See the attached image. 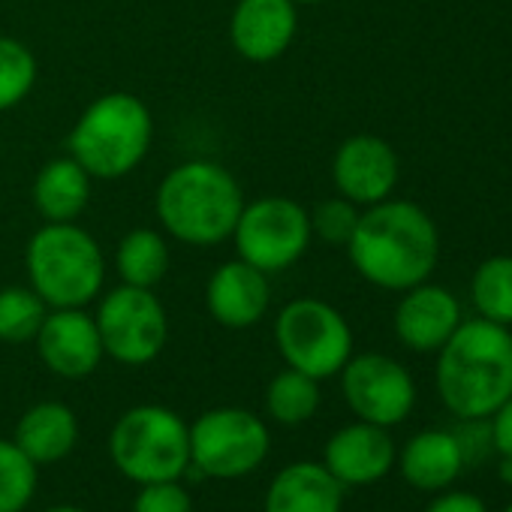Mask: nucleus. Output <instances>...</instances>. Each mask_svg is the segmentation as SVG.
I'll use <instances>...</instances> for the list:
<instances>
[{"instance_id": "f257e3e1", "label": "nucleus", "mask_w": 512, "mask_h": 512, "mask_svg": "<svg viewBox=\"0 0 512 512\" xmlns=\"http://www.w3.org/2000/svg\"><path fill=\"white\" fill-rule=\"evenodd\" d=\"M347 256L371 287L404 293L437 269L440 232L422 205L389 196L359 214Z\"/></svg>"}, {"instance_id": "f03ea898", "label": "nucleus", "mask_w": 512, "mask_h": 512, "mask_svg": "<svg viewBox=\"0 0 512 512\" xmlns=\"http://www.w3.org/2000/svg\"><path fill=\"white\" fill-rule=\"evenodd\" d=\"M434 383L455 419H491L512 395V332L491 320H461L437 350Z\"/></svg>"}, {"instance_id": "7ed1b4c3", "label": "nucleus", "mask_w": 512, "mask_h": 512, "mask_svg": "<svg viewBox=\"0 0 512 512\" xmlns=\"http://www.w3.org/2000/svg\"><path fill=\"white\" fill-rule=\"evenodd\" d=\"M244 208L238 178L214 160H187L163 175L154 211L163 232L190 247H214L232 238Z\"/></svg>"}, {"instance_id": "20e7f679", "label": "nucleus", "mask_w": 512, "mask_h": 512, "mask_svg": "<svg viewBox=\"0 0 512 512\" xmlns=\"http://www.w3.org/2000/svg\"><path fill=\"white\" fill-rule=\"evenodd\" d=\"M151 139V109L136 94L112 91L85 106L67 148L94 181H118L148 157Z\"/></svg>"}, {"instance_id": "39448f33", "label": "nucleus", "mask_w": 512, "mask_h": 512, "mask_svg": "<svg viewBox=\"0 0 512 512\" xmlns=\"http://www.w3.org/2000/svg\"><path fill=\"white\" fill-rule=\"evenodd\" d=\"M28 287L49 308H85L106 281V256L97 238L73 223H43L25 247Z\"/></svg>"}, {"instance_id": "423d86ee", "label": "nucleus", "mask_w": 512, "mask_h": 512, "mask_svg": "<svg viewBox=\"0 0 512 512\" xmlns=\"http://www.w3.org/2000/svg\"><path fill=\"white\" fill-rule=\"evenodd\" d=\"M109 455L136 485L181 479L190 470V425L160 404L130 407L112 425Z\"/></svg>"}, {"instance_id": "0eeeda50", "label": "nucleus", "mask_w": 512, "mask_h": 512, "mask_svg": "<svg viewBox=\"0 0 512 512\" xmlns=\"http://www.w3.org/2000/svg\"><path fill=\"white\" fill-rule=\"evenodd\" d=\"M275 344L287 368L329 380L353 356V329L335 305L305 296L284 305L275 317Z\"/></svg>"}, {"instance_id": "6e6552de", "label": "nucleus", "mask_w": 512, "mask_h": 512, "mask_svg": "<svg viewBox=\"0 0 512 512\" xmlns=\"http://www.w3.org/2000/svg\"><path fill=\"white\" fill-rule=\"evenodd\" d=\"M311 241L308 208L290 196H260L244 202L232 229L238 260L266 272L269 278L293 269L308 253Z\"/></svg>"}, {"instance_id": "1a4fd4ad", "label": "nucleus", "mask_w": 512, "mask_h": 512, "mask_svg": "<svg viewBox=\"0 0 512 512\" xmlns=\"http://www.w3.org/2000/svg\"><path fill=\"white\" fill-rule=\"evenodd\" d=\"M269 449V425L244 407H214L190 425V467L208 479H241L269 458Z\"/></svg>"}, {"instance_id": "9d476101", "label": "nucleus", "mask_w": 512, "mask_h": 512, "mask_svg": "<svg viewBox=\"0 0 512 512\" xmlns=\"http://www.w3.org/2000/svg\"><path fill=\"white\" fill-rule=\"evenodd\" d=\"M94 320L103 353L130 368L154 362L169 341V317L154 290L121 284L100 299Z\"/></svg>"}, {"instance_id": "9b49d317", "label": "nucleus", "mask_w": 512, "mask_h": 512, "mask_svg": "<svg viewBox=\"0 0 512 512\" xmlns=\"http://www.w3.org/2000/svg\"><path fill=\"white\" fill-rule=\"evenodd\" d=\"M341 392L356 419L392 428L401 425L416 404L410 371L386 353H359L341 368Z\"/></svg>"}, {"instance_id": "f8f14e48", "label": "nucleus", "mask_w": 512, "mask_h": 512, "mask_svg": "<svg viewBox=\"0 0 512 512\" xmlns=\"http://www.w3.org/2000/svg\"><path fill=\"white\" fill-rule=\"evenodd\" d=\"M398 178H401V160L395 148L371 133L344 139L332 157L335 190L344 199L356 202L359 208L389 199L398 187Z\"/></svg>"}, {"instance_id": "ddd939ff", "label": "nucleus", "mask_w": 512, "mask_h": 512, "mask_svg": "<svg viewBox=\"0 0 512 512\" xmlns=\"http://www.w3.org/2000/svg\"><path fill=\"white\" fill-rule=\"evenodd\" d=\"M34 344L43 365L64 380L91 377L106 356L97 320L85 308H52Z\"/></svg>"}, {"instance_id": "4468645a", "label": "nucleus", "mask_w": 512, "mask_h": 512, "mask_svg": "<svg viewBox=\"0 0 512 512\" xmlns=\"http://www.w3.org/2000/svg\"><path fill=\"white\" fill-rule=\"evenodd\" d=\"M299 34V7L293 0H238L229 16V43L250 64L284 58Z\"/></svg>"}, {"instance_id": "2eb2a0df", "label": "nucleus", "mask_w": 512, "mask_h": 512, "mask_svg": "<svg viewBox=\"0 0 512 512\" xmlns=\"http://www.w3.org/2000/svg\"><path fill=\"white\" fill-rule=\"evenodd\" d=\"M395 458L398 449L395 440L389 437V428L362 419L338 428L323 449V467L344 488H362L386 479L389 470L395 467Z\"/></svg>"}, {"instance_id": "dca6fc26", "label": "nucleus", "mask_w": 512, "mask_h": 512, "mask_svg": "<svg viewBox=\"0 0 512 512\" xmlns=\"http://www.w3.org/2000/svg\"><path fill=\"white\" fill-rule=\"evenodd\" d=\"M272 305L269 275L253 269L244 260H229L217 266L205 284V308L223 329H250L263 323Z\"/></svg>"}, {"instance_id": "f3484780", "label": "nucleus", "mask_w": 512, "mask_h": 512, "mask_svg": "<svg viewBox=\"0 0 512 512\" xmlns=\"http://www.w3.org/2000/svg\"><path fill=\"white\" fill-rule=\"evenodd\" d=\"M461 320V302L446 287L422 281L404 290L395 308V335L413 353H437Z\"/></svg>"}, {"instance_id": "a211bd4d", "label": "nucleus", "mask_w": 512, "mask_h": 512, "mask_svg": "<svg viewBox=\"0 0 512 512\" xmlns=\"http://www.w3.org/2000/svg\"><path fill=\"white\" fill-rule=\"evenodd\" d=\"M344 485L317 461L287 464L266 491V512H341Z\"/></svg>"}, {"instance_id": "6ab92c4d", "label": "nucleus", "mask_w": 512, "mask_h": 512, "mask_svg": "<svg viewBox=\"0 0 512 512\" xmlns=\"http://www.w3.org/2000/svg\"><path fill=\"white\" fill-rule=\"evenodd\" d=\"M395 461L401 467V476L419 491H443L467 467L455 434L443 428L413 434Z\"/></svg>"}, {"instance_id": "aec40b11", "label": "nucleus", "mask_w": 512, "mask_h": 512, "mask_svg": "<svg viewBox=\"0 0 512 512\" xmlns=\"http://www.w3.org/2000/svg\"><path fill=\"white\" fill-rule=\"evenodd\" d=\"M16 446L40 467L64 461L79 443V419L61 401H40L16 425Z\"/></svg>"}, {"instance_id": "412c9836", "label": "nucleus", "mask_w": 512, "mask_h": 512, "mask_svg": "<svg viewBox=\"0 0 512 512\" xmlns=\"http://www.w3.org/2000/svg\"><path fill=\"white\" fill-rule=\"evenodd\" d=\"M91 175L67 154L40 166L34 178V208L46 223H73L88 208Z\"/></svg>"}, {"instance_id": "4be33fe9", "label": "nucleus", "mask_w": 512, "mask_h": 512, "mask_svg": "<svg viewBox=\"0 0 512 512\" xmlns=\"http://www.w3.org/2000/svg\"><path fill=\"white\" fill-rule=\"evenodd\" d=\"M169 266H172V250L166 232L139 226L130 229L115 247V272L127 287L154 290L169 275Z\"/></svg>"}, {"instance_id": "5701e85b", "label": "nucleus", "mask_w": 512, "mask_h": 512, "mask_svg": "<svg viewBox=\"0 0 512 512\" xmlns=\"http://www.w3.org/2000/svg\"><path fill=\"white\" fill-rule=\"evenodd\" d=\"M320 380L296 371V368H284L281 374H275V380L266 389V413L287 428L305 425L317 410H320Z\"/></svg>"}, {"instance_id": "b1692460", "label": "nucleus", "mask_w": 512, "mask_h": 512, "mask_svg": "<svg viewBox=\"0 0 512 512\" xmlns=\"http://www.w3.org/2000/svg\"><path fill=\"white\" fill-rule=\"evenodd\" d=\"M470 299L482 320L512 326V256H488L470 278Z\"/></svg>"}, {"instance_id": "393cba45", "label": "nucleus", "mask_w": 512, "mask_h": 512, "mask_svg": "<svg viewBox=\"0 0 512 512\" xmlns=\"http://www.w3.org/2000/svg\"><path fill=\"white\" fill-rule=\"evenodd\" d=\"M49 311L52 308L31 287H4L0 290V341L4 344L34 341Z\"/></svg>"}, {"instance_id": "a878e982", "label": "nucleus", "mask_w": 512, "mask_h": 512, "mask_svg": "<svg viewBox=\"0 0 512 512\" xmlns=\"http://www.w3.org/2000/svg\"><path fill=\"white\" fill-rule=\"evenodd\" d=\"M37 76L40 67L34 52L16 37H0V112L22 106L31 97Z\"/></svg>"}, {"instance_id": "bb28decb", "label": "nucleus", "mask_w": 512, "mask_h": 512, "mask_svg": "<svg viewBox=\"0 0 512 512\" xmlns=\"http://www.w3.org/2000/svg\"><path fill=\"white\" fill-rule=\"evenodd\" d=\"M37 494V464L16 446L0 437V512H25Z\"/></svg>"}, {"instance_id": "cd10ccee", "label": "nucleus", "mask_w": 512, "mask_h": 512, "mask_svg": "<svg viewBox=\"0 0 512 512\" xmlns=\"http://www.w3.org/2000/svg\"><path fill=\"white\" fill-rule=\"evenodd\" d=\"M359 214H362V208L356 202L344 199L341 193L332 196V199H323V202H317L308 211V217H311V235L320 238L329 247H347V241L356 232Z\"/></svg>"}, {"instance_id": "c85d7f7f", "label": "nucleus", "mask_w": 512, "mask_h": 512, "mask_svg": "<svg viewBox=\"0 0 512 512\" xmlns=\"http://www.w3.org/2000/svg\"><path fill=\"white\" fill-rule=\"evenodd\" d=\"M133 512H193V500L178 479L139 485Z\"/></svg>"}, {"instance_id": "c756f323", "label": "nucleus", "mask_w": 512, "mask_h": 512, "mask_svg": "<svg viewBox=\"0 0 512 512\" xmlns=\"http://www.w3.org/2000/svg\"><path fill=\"white\" fill-rule=\"evenodd\" d=\"M464 464H479L494 452V437H491V419H458V428H452Z\"/></svg>"}, {"instance_id": "7c9ffc66", "label": "nucleus", "mask_w": 512, "mask_h": 512, "mask_svg": "<svg viewBox=\"0 0 512 512\" xmlns=\"http://www.w3.org/2000/svg\"><path fill=\"white\" fill-rule=\"evenodd\" d=\"M425 512H488L485 500L473 491H452L443 488L437 491V497L425 506Z\"/></svg>"}, {"instance_id": "2f4dec72", "label": "nucleus", "mask_w": 512, "mask_h": 512, "mask_svg": "<svg viewBox=\"0 0 512 512\" xmlns=\"http://www.w3.org/2000/svg\"><path fill=\"white\" fill-rule=\"evenodd\" d=\"M491 437L497 455H512V395L491 416Z\"/></svg>"}, {"instance_id": "473e14b6", "label": "nucleus", "mask_w": 512, "mask_h": 512, "mask_svg": "<svg viewBox=\"0 0 512 512\" xmlns=\"http://www.w3.org/2000/svg\"><path fill=\"white\" fill-rule=\"evenodd\" d=\"M506 485H512V455H500V473H497Z\"/></svg>"}, {"instance_id": "72a5a7b5", "label": "nucleus", "mask_w": 512, "mask_h": 512, "mask_svg": "<svg viewBox=\"0 0 512 512\" xmlns=\"http://www.w3.org/2000/svg\"><path fill=\"white\" fill-rule=\"evenodd\" d=\"M43 512H88V509H82V506H70V503H61V506H49V509H43Z\"/></svg>"}, {"instance_id": "f704fd0d", "label": "nucleus", "mask_w": 512, "mask_h": 512, "mask_svg": "<svg viewBox=\"0 0 512 512\" xmlns=\"http://www.w3.org/2000/svg\"><path fill=\"white\" fill-rule=\"evenodd\" d=\"M296 7H314V4H323V0H293Z\"/></svg>"}, {"instance_id": "c9c22d12", "label": "nucleus", "mask_w": 512, "mask_h": 512, "mask_svg": "<svg viewBox=\"0 0 512 512\" xmlns=\"http://www.w3.org/2000/svg\"><path fill=\"white\" fill-rule=\"evenodd\" d=\"M503 512H512V503H509V506H506V509H503Z\"/></svg>"}]
</instances>
